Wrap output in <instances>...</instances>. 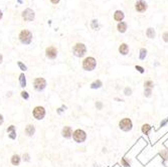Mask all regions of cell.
Segmentation results:
<instances>
[{
  "label": "cell",
  "mask_w": 168,
  "mask_h": 167,
  "mask_svg": "<svg viewBox=\"0 0 168 167\" xmlns=\"http://www.w3.org/2000/svg\"><path fill=\"white\" fill-rule=\"evenodd\" d=\"M47 82L44 78H35L33 80V89L36 91V92H42L47 89Z\"/></svg>",
  "instance_id": "3"
},
{
  "label": "cell",
  "mask_w": 168,
  "mask_h": 167,
  "mask_svg": "<svg viewBox=\"0 0 168 167\" xmlns=\"http://www.w3.org/2000/svg\"><path fill=\"white\" fill-rule=\"evenodd\" d=\"M135 8H136V10H137L138 12H144L145 10L147 9V4H146L145 1H143V0H139V1L136 2V4H135Z\"/></svg>",
  "instance_id": "12"
},
{
  "label": "cell",
  "mask_w": 168,
  "mask_h": 167,
  "mask_svg": "<svg viewBox=\"0 0 168 167\" xmlns=\"http://www.w3.org/2000/svg\"><path fill=\"white\" fill-rule=\"evenodd\" d=\"M45 115H47V110L42 106H36L32 110V116L35 120L37 121L43 120L45 118Z\"/></svg>",
  "instance_id": "4"
},
{
  "label": "cell",
  "mask_w": 168,
  "mask_h": 167,
  "mask_svg": "<svg viewBox=\"0 0 168 167\" xmlns=\"http://www.w3.org/2000/svg\"><path fill=\"white\" fill-rule=\"evenodd\" d=\"M132 93H133V90H132V88H130V87H126V88L124 89V95H125V96L129 97V96L132 95Z\"/></svg>",
  "instance_id": "26"
},
{
  "label": "cell",
  "mask_w": 168,
  "mask_h": 167,
  "mask_svg": "<svg viewBox=\"0 0 168 167\" xmlns=\"http://www.w3.org/2000/svg\"><path fill=\"white\" fill-rule=\"evenodd\" d=\"M36 132L35 129V126L33 124H27L24 128V134L27 136V137H32Z\"/></svg>",
  "instance_id": "11"
},
{
  "label": "cell",
  "mask_w": 168,
  "mask_h": 167,
  "mask_svg": "<svg viewBox=\"0 0 168 167\" xmlns=\"http://www.w3.org/2000/svg\"><path fill=\"white\" fill-rule=\"evenodd\" d=\"M56 113H57L58 115H62L63 113H65V110H63V109L59 107V108H57V109H56Z\"/></svg>",
  "instance_id": "37"
},
{
  "label": "cell",
  "mask_w": 168,
  "mask_h": 167,
  "mask_svg": "<svg viewBox=\"0 0 168 167\" xmlns=\"http://www.w3.org/2000/svg\"><path fill=\"white\" fill-rule=\"evenodd\" d=\"M103 152H104V153H106V152H107V149L105 148V147L103 148Z\"/></svg>",
  "instance_id": "42"
},
{
  "label": "cell",
  "mask_w": 168,
  "mask_h": 167,
  "mask_svg": "<svg viewBox=\"0 0 168 167\" xmlns=\"http://www.w3.org/2000/svg\"><path fill=\"white\" fill-rule=\"evenodd\" d=\"M121 164H122V166H124V167H129L131 164V161L130 160H128L126 157H123L121 159Z\"/></svg>",
  "instance_id": "22"
},
{
  "label": "cell",
  "mask_w": 168,
  "mask_h": 167,
  "mask_svg": "<svg viewBox=\"0 0 168 167\" xmlns=\"http://www.w3.org/2000/svg\"><path fill=\"white\" fill-rule=\"evenodd\" d=\"M60 108H62L63 110H65V111H66V110H67V107H66L65 105H62V107H60Z\"/></svg>",
  "instance_id": "39"
},
{
  "label": "cell",
  "mask_w": 168,
  "mask_h": 167,
  "mask_svg": "<svg viewBox=\"0 0 168 167\" xmlns=\"http://www.w3.org/2000/svg\"><path fill=\"white\" fill-rule=\"evenodd\" d=\"M22 17L25 21H32L34 17H35V14H34V11L31 10L30 8L25 9L22 12Z\"/></svg>",
  "instance_id": "10"
},
{
  "label": "cell",
  "mask_w": 168,
  "mask_h": 167,
  "mask_svg": "<svg viewBox=\"0 0 168 167\" xmlns=\"http://www.w3.org/2000/svg\"><path fill=\"white\" fill-rule=\"evenodd\" d=\"M20 96H21V98L23 99V100H25V101H27L29 100V97H30V95L28 93L27 91H21V93H20Z\"/></svg>",
  "instance_id": "24"
},
{
  "label": "cell",
  "mask_w": 168,
  "mask_h": 167,
  "mask_svg": "<svg viewBox=\"0 0 168 167\" xmlns=\"http://www.w3.org/2000/svg\"><path fill=\"white\" fill-rule=\"evenodd\" d=\"M144 96H145V98H150L152 96V89L145 88L144 89Z\"/></svg>",
  "instance_id": "27"
},
{
  "label": "cell",
  "mask_w": 168,
  "mask_h": 167,
  "mask_svg": "<svg viewBox=\"0 0 168 167\" xmlns=\"http://www.w3.org/2000/svg\"><path fill=\"white\" fill-rule=\"evenodd\" d=\"M151 130H152V126H151L150 124H143L142 127H141V131H142V133L145 134V135H148Z\"/></svg>",
  "instance_id": "17"
},
{
  "label": "cell",
  "mask_w": 168,
  "mask_h": 167,
  "mask_svg": "<svg viewBox=\"0 0 168 167\" xmlns=\"http://www.w3.org/2000/svg\"><path fill=\"white\" fill-rule=\"evenodd\" d=\"M119 52L121 55H123V56L128 55V52H129V47H128V44L127 43H121V45L119 47Z\"/></svg>",
  "instance_id": "15"
},
{
  "label": "cell",
  "mask_w": 168,
  "mask_h": 167,
  "mask_svg": "<svg viewBox=\"0 0 168 167\" xmlns=\"http://www.w3.org/2000/svg\"><path fill=\"white\" fill-rule=\"evenodd\" d=\"M102 87H103V83L101 80H96L95 82H93L90 85V88L92 90H98V89H101Z\"/></svg>",
  "instance_id": "16"
},
{
  "label": "cell",
  "mask_w": 168,
  "mask_h": 167,
  "mask_svg": "<svg viewBox=\"0 0 168 167\" xmlns=\"http://www.w3.org/2000/svg\"><path fill=\"white\" fill-rule=\"evenodd\" d=\"M2 63H3V56L0 54V65H1Z\"/></svg>",
  "instance_id": "40"
},
{
  "label": "cell",
  "mask_w": 168,
  "mask_h": 167,
  "mask_svg": "<svg viewBox=\"0 0 168 167\" xmlns=\"http://www.w3.org/2000/svg\"><path fill=\"white\" fill-rule=\"evenodd\" d=\"M19 40L22 44H25V45H28L30 44L31 40H32V33L27 30V29H23L20 31L19 33Z\"/></svg>",
  "instance_id": "5"
},
{
  "label": "cell",
  "mask_w": 168,
  "mask_h": 167,
  "mask_svg": "<svg viewBox=\"0 0 168 167\" xmlns=\"http://www.w3.org/2000/svg\"><path fill=\"white\" fill-rule=\"evenodd\" d=\"M147 56V49L146 48H141L140 49V56H139V58L141 60L145 59V57Z\"/></svg>",
  "instance_id": "23"
},
{
  "label": "cell",
  "mask_w": 168,
  "mask_h": 167,
  "mask_svg": "<svg viewBox=\"0 0 168 167\" xmlns=\"http://www.w3.org/2000/svg\"><path fill=\"white\" fill-rule=\"evenodd\" d=\"M95 106H96L97 110H99V111L103 110V108H104V104L101 102V101H97V102H96V104H95Z\"/></svg>",
  "instance_id": "29"
},
{
  "label": "cell",
  "mask_w": 168,
  "mask_h": 167,
  "mask_svg": "<svg viewBox=\"0 0 168 167\" xmlns=\"http://www.w3.org/2000/svg\"><path fill=\"white\" fill-rule=\"evenodd\" d=\"M119 128L124 132H130L133 129V122L130 118H123L119 122Z\"/></svg>",
  "instance_id": "7"
},
{
  "label": "cell",
  "mask_w": 168,
  "mask_h": 167,
  "mask_svg": "<svg viewBox=\"0 0 168 167\" xmlns=\"http://www.w3.org/2000/svg\"><path fill=\"white\" fill-rule=\"evenodd\" d=\"M18 81H19V85H20V87H21L22 89L26 88V86H27V82H26V77H25L24 73H21V74H19Z\"/></svg>",
  "instance_id": "14"
},
{
  "label": "cell",
  "mask_w": 168,
  "mask_h": 167,
  "mask_svg": "<svg viewBox=\"0 0 168 167\" xmlns=\"http://www.w3.org/2000/svg\"><path fill=\"white\" fill-rule=\"evenodd\" d=\"M92 28L95 29V30H98V29H99V22H98L97 19L92 20Z\"/></svg>",
  "instance_id": "30"
},
{
  "label": "cell",
  "mask_w": 168,
  "mask_h": 167,
  "mask_svg": "<svg viewBox=\"0 0 168 167\" xmlns=\"http://www.w3.org/2000/svg\"><path fill=\"white\" fill-rule=\"evenodd\" d=\"M146 35H147V37H149V38H154L155 37V30H154V28L152 27L148 28L147 31H146Z\"/></svg>",
  "instance_id": "20"
},
{
  "label": "cell",
  "mask_w": 168,
  "mask_h": 167,
  "mask_svg": "<svg viewBox=\"0 0 168 167\" xmlns=\"http://www.w3.org/2000/svg\"><path fill=\"white\" fill-rule=\"evenodd\" d=\"M2 15H3V14H2V12H1V10H0V19L2 18Z\"/></svg>",
  "instance_id": "43"
},
{
  "label": "cell",
  "mask_w": 168,
  "mask_h": 167,
  "mask_svg": "<svg viewBox=\"0 0 168 167\" xmlns=\"http://www.w3.org/2000/svg\"><path fill=\"white\" fill-rule=\"evenodd\" d=\"M17 65H18L19 69H20L22 72H26V71H27V66L24 65L22 62H17Z\"/></svg>",
  "instance_id": "28"
},
{
  "label": "cell",
  "mask_w": 168,
  "mask_h": 167,
  "mask_svg": "<svg viewBox=\"0 0 168 167\" xmlns=\"http://www.w3.org/2000/svg\"><path fill=\"white\" fill-rule=\"evenodd\" d=\"M45 56L48 59H55L57 56V49L55 47H48L45 49Z\"/></svg>",
  "instance_id": "8"
},
{
  "label": "cell",
  "mask_w": 168,
  "mask_h": 167,
  "mask_svg": "<svg viewBox=\"0 0 168 167\" xmlns=\"http://www.w3.org/2000/svg\"><path fill=\"white\" fill-rule=\"evenodd\" d=\"M73 128L71 126H65L63 129H62V136L65 138V139H72L73 138Z\"/></svg>",
  "instance_id": "9"
},
{
  "label": "cell",
  "mask_w": 168,
  "mask_h": 167,
  "mask_svg": "<svg viewBox=\"0 0 168 167\" xmlns=\"http://www.w3.org/2000/svg\"><path fill=\"white\" fill-rule=\"evenodd\" d=\"M153 87H154V83H153V81H145L144 82V89L145 88H148V89H153Z\"/></svg>",
  "instance_id": "25"
},
{
  "label": "cell",
  "mask_w": 168,
  "mask_h": 167,
  "mask_svg": "<svg viewBox=\"0 0 168 167\" xmlns=\"http://www.w3.org/2000/svg\"><path fill=\"white\" fill-rule=\"evenodd\" d=\"M117 29H118V31H120L122 33H124L126 30H127V24L125 23V22H119L118 23V25H117Z\"/></svg>",
  "instance_id": "19"
},
{
  "label": "cell",
  "mask_w": 168,
  "mask_h": 167,
  "mask_svg": "<svg viewBox=\"0 0 168 167\" xmlns=\"http://www.w3.org/2000/svg\"><path fill=\"white\" fill-rule=\"evenodd\" d=\"M73 54L77 57H83L87 54V47H86L84 43L78 42L73 47Z\"/></svg>",
  "instance_id": "6"
},
{
  "label": "cell",
  "mask_w": 168,
  "mask_h": 167,
  "mask_svg": "<svg viewBox=\"0 0 168 167\" xmlns=\"http://www.w3.org/2000/svg\"><path fill=\"white\" fill-rule=\"evenodd\" d=\"M22 159H21V156L18 155V154H13L11 158H10V162L13 166H19L20 163H21Z\"/></svg>",
  "instance_id": "13"
},
{
  "label": "cell",
  "mask_w": 168,
  "mask_h": 167,
  "mask_svg": "<svg viewBox=\"0 0 168 167\" xmlns=\"http://www.w3.org/2000/svg\"><path fill=\"white\" fill-rule=\"evenodd\" d=\"M16 137H17L16 131H13V132L8 133V138H9L10 140H16Z\"/></svg>",
  "instance_id": "31"
},
{
  "label": "cell",
  "mask_w": 168,
  "mask_h": 167,
  "mask_svg": "<svg viewBox=\"0 0 168 167\" xmlns=\"http://www.w3.org/2000/svg\"><path fill=\"white\" fill-rule=\"evenodd\" d=\"M50 1H51L54 4H57V3L59 2V0H50Z\"/></svg>",
  "instance_id": "41"
},
{
  "label": "cell",
  "mask_w": 168,
  "mask_h": 167,
  "mask_svg": "<svg viewBox=\"0 0 168 167\" xmlns=\"http://www.w3.org/2000/svg\"><path fill=\"white\" fill-rule=\"evenodd\" d=\"M135 69L140 73V74H144L145 73V70H144V67L143 66H141V65H135Z\"/></svg>",
  "instance_id": "34"
},
{
  "label": "cell",
  "mask_w": 168,
  "mask_h": 167,
  "mask_svg": "<svg viewBox=\"0 0 168 167\" xmlns=\"http://www.w3.org/2000/svg\"><path fill=\"white\" fill-rule=\"evenodd\" d=\"M21 159H22L24 162H29V161H30V155H29V153H24V154L21 156Z\"/></svg>",
  "instance_id": "32"
},
{
  "label": "cell",
  "mask_w": 168,
  "mask_h": 167,
  "mask_svg": "<svg viewBox=\"0 0 168 167\" xmlns=\"http://www.w3.org/2000/svg\"><path fill=\"white\" fill-rule=\"evenodd\" d=\"M162 37H163V40H164L165 42H168V32H164L163 35H162Z\"/></svg>",
  "instance_id": "35"
},
{
  "label": "cell",
  "mask_w": 168,
  "mask_h": 167,
  "mask_svg": "<svg viewBox=\"0 0 168 167\" xmlns=\"http://www.w3.org/2000/svg\"><path fill=\"white\" fill-rule=\"evenodd\" d=\"M82 66L86 72H93L97 66V59L93 56H88L83 60Z\"/></svg>",
  "instance_id": "1"
},
{
  "label": "cell",
  "mask_w": 168,
  "mask_h": 167,
  "mask_svg": "<svg viewBox=\"0 0 168 167\" xmlns=\"http://www.w3.org/2000/svg\"><path fill=\"white\" fill-rule=\"evenodd\" d=\"M3 123H4V117L2 114H0V126H2Z\"/></svg>",
  "instance_id": "38"
},
{
  "label": "cell",
  "mask_w": 168,
  "mask_h": 167,
  "mask_svg": "<svg viewBox=\"0 0 168 167\" xmlns=\"http://www.w3.org/2000/svg\"><path fill=\"white\" fill-rule=\"evenodd\" d=\"M167 123H168V117L166 118V119H165V120H163L162 122H161V123H160V127H164V126H165Z\"/></svg>",
  "instance_id": "36"
},
{
  "label": "cell",
  "mask_w": 168,
  "mask_h": 167,
  "mask_svg": "<svg viewBox=\"0 0 168 167\" xmlns=\"http://www.w3.org/2000/svg\"><path fill=\"white\" fill-rule=\"evenodd\" d=\"M114 19L121 22L122 20L124 19V13L122 12L121 10H117V11L115 12V14H114Z\"/></svg>",
  "instance_id": "18"
},
{
  "label": "cell",
  "mask_w": 168,
  "mask_h": 167,
  "mask_svg": "<svg viewBox=\"0 0 168 167\" xmlns=\"http://www.w3.org/2000/svg\"><path fill=\"white\" fill-rule=\"evenodd\" d=\"M87 137H88L87 132L83 129H75L73 133V140L75 143H79V144H82V143L86 142Z\"/></svg>",
  "instance_id": "2"
},
{
  "label": "cell",
  "mask_w": 168,
  "mask_h": 167,
  "mask_svg": "<svg viewBox=\"0 0 168 167\" xmlns=\"http://www.w3.org/2000/svg\"><path fill=\"white\" fill-rule=\"evenodd\" d=\"M160 156L162 158L163 161H167L168 160V150L164 149V150H161L160 152Z\"/></svg>",
  "instance_id": "21"
},
{
  "label": "cell",
  "mask_w": 168,
  "mask_h": 167,
  "mask_svg": "<svg viewBox=\"0 0 168 167\" xmlns=\"http://www.w3.org/2000/svg\"><path fill=\"white\" fill-rule=\"evenodd\" d=\"M13 131H16V127H15V125H10V126L7 127V129H6L7 134L10 133V132H13Z\"/></svg>",
  "instance_id": "33"
}]
</instances>
